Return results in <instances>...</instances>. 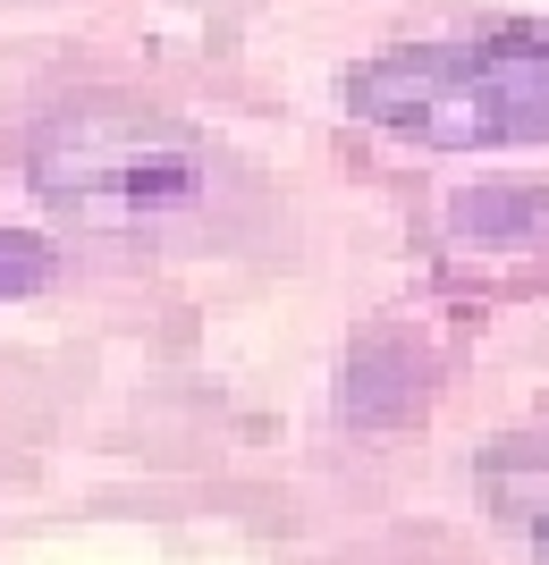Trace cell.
I'll return each instance as SVG.
<instances>
[{"mask_svg":"<svg viewBox=\"0 0 549 565\" xmlns=\"http://www.w3.org/2000/svg\"><path fill=\"white\" fill-rule=\"evenodd\" d=\"M347 110L423 143V152H499V143H549V18L456 34V43H407L347 68Z\"/></svg>","mask_w":549,"mask_h":565,"instance_id":"obj_1","label":"cell"},{"mask_svg":"<svg viewBox=\"0 0 549 565\" xmlns=\"http://www.w3.org/2000/svg\"><path fill=\"white\" fill-rule=\"evenodd\" d=\"M203 136L144 102H68L25 136V186L85 228H144V220L203 203Z\"/></svg>","mask_w":549,"mask_h":565,"instance_id":"obj_2","label":"cell"},{"mask_svg":"<svg viewBox=\"0 0 549 565\" xmlns=\"http://www.w3.org/2000/svg\"><path fill=\"white\" fill-rule=\"evenodd\" d=\"M474 481L549 565V423H525V430H507V439H490L482 465H474Z\"/></svg>","mask_w":549,"mask_h":565,"instance_id":"obj_3","label":"cell"},{"mask_svg":"<svg viewBox=\"0 0 549 565\" xmlns=\"http://www.w3.org/2000/svg\"><path fill=\"white\" fill-rule=\"evenodd\" d=\"M423 405V347H363L338 372V414L363 430H389Z\"/></svg>","mask_w":549,"mask_h":565,"instance_id":"obj_4","label":"cell"},{"mask_svg":"<svg viewBox=\"0 0 549 565\" xmlns=\"http://www.w3.org/2000/svg\"><path fill=\"white\" fill-rule=\"evenodd\" d=\"M448 228L465 245H525L549 228V186H474L448 203Z\"/></svg>","mask_w":549,"mask_h":565,"instance_id":"obj_5","label":"cell"},{"mask_svg":"<svg viewBox=\"0 0 549 565\" xmlns=\"http://www.w3.org/2000/svg\"><path fill=\"white\" fill-rule=\"evenodd\" d=\"M51 270H60L51 236L9 228V220H0V305H9V296H34V287H51Z\"/></svg>","mask_w":549,"mask_h":565,"instance_id":"obj_6","label":"cell"}]
</instances>
